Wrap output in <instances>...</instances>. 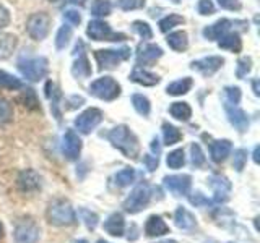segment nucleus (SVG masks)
<instances>
[{"mask_svg": "<svg viewBox=\"0 0 260 243\" xmlns=\"http://www.w3.org/2000/svg\"><path fill=\"white\" fill-rule=\"evenodd\" d=\"M49 2H51V4H59L60 0H49Z\"/></svg>", "mask_w": 260, "mask_h": 243, "instance_id": "60", "label": "nucleus"}, {"mask_svg": "<svg viewBox=\"0 0 260 243\" xmlns=\"http://www.w3.org/2000/svg\"><path fill=\"white\" fill-rule=\"evenodd\" d=\"M254 162L258 164V146H255V149H254Z\"/></svg>", "mask_w": 260, "mask_h": 243, "instance_id": "57", "label": "nucleus"}, {"mask_svg": "<svg viewBox=\"0 0 260 243\" xmlns=\"http://www.w3.org/2000/svg\"><path fill=\"white\" fill-rule=\"evenodd\" d=\"M189 199H190V202H192L195 208H197V206H208V205H211V201L208 198L203 196L200 191H195Z\"/></svg>", "mask_w": 260, "mask_h": 243, "instance_id": "50", "label": "nucleus"}, {"mask_svg": "<svg viewBox=\"0 0 260 243\" xmlns=\"http://www.w3.org/2000/svg\"><path fill=\"white\" fill-rule=\"evenodd\" d=\"M132 29L137 32L138 36L143 37V39H151L153 37V31H151V26L146 21H140L137 20L132 23Z\"/></svg>", "mask_w": 260, "mask_h": 243, "instance_id": "41", "label": "nucleus"}, {"mask_svg": "<svg viewBox=\"0 0 260 243\" xmlns=\"http://www.w3.org/2000/svg\"><path fill=\"white\" fill-rule=\"evenodd\" d=\"M16 185L23 193H35L41 190V175L32 169H24L16 178Z\"/></svg>", "mask_w": 260, "mask_h": 243, "instance_id": "14", "label": "nucleus"}, {"mask_svg": "<svg viewBox=\"0 0 260 243\" xmlns=\"http://www.w3.org/2000/svg\"><path fill=\"white\" fill-rule=\"evenodd\" d=\"M171 2H173V4H176V5H177V4H181V0H171Z\"/></svg>", "mask_w": 260, "mask_h": 243, "instance_id": "61", "label": "nucleus"}, {"mask_svg": "<svg viewBox=\"0 0 260 243\" xmlns=\"http://www.w3.org/2000/svg\"><path fill=\"white\" fill-rule=\"evenodd\" d=\"M135 178H137L135 169H132V167H125V169H122L120 172L116 174V177H114V180H116V185H117V186H128V185H132V183L135 182Z\"/></svg>", "mask_w": 260, "mask_h": 243, "instance_id": "34", "label": "nucleus"}, {"mask_svg": "<svg viewBox=\"0 0 260 243\" xmlns=\"http://www.w3.org/2000/svg\"><path fill=\"white\" fill-rule=\"evenodd\" d=\"M150 199H151L150 185L140 183L138 186H135L132 193L128 194L127 199L124 201V205H122V208H124L130 214H137V213H140V211H143L146 206H148Z\"/></svg>", "mask_w": 260, "mask_h": 243, "instance_id": "6", "label": "nucleus"}, {"mask_svg": "<svg viewBox=\"0 0 260 243\" xmlns=\"http://www.w3.org/2000/svg\"><path fill=\"white\" fill-rule=\"evenodd\" d=\"M210 185L213 188V201L221 205V202L230 199V193H231V182L228 180L224 175H213L210 178Z\"/></svg>", "mask_w": 260, "mask_h": 243, "instance_id": "15", "label": "nucleus"}, {"mask_svg": "<svg viewBox=\"0 0 260 243\" xmlns=\"http://www.w3.org/2000/svg\"><path fill=\"white\" fill-rule=\"evenodd\" d=\"M252 70V59L250 57H241L238 60V68H236V76L239 79L246 78Z\"/></svg>", "mask_w": 260, "mask_h": 243, "instance_id": "42", "label": "nucleus"}, {"mask_svg": "<svg viewBox=\"0 0 260 243\" xmlns=\"http://www.w3.org/2000/svg\"><path fill=\"white\" fill-rule=\"evenodd\" d=\"M218 46L219 49H224V51H230V52H241L242 49V40L241 36L238 32H230L228 31L224 36H221L218 39Z\"/></svg>", "mask_w": 260, "mask_h": 243, "instance_id": "24", "label": "nucleus"}, {"mask_svg": "<svg viewBox=\"0 0 260 243\" xmlns=\"http://www.w3.org/2000/svg\"><path fill=\"white\" fill-rule=\"evenodd\" d=\"M0 88L8 89V91H16V89L23 88V83L20 78H16V76L10 75V73L0 70Z\"/></svg>", "mask_w": 260, "mask_h": 243, "instance_id": "32", "label": "nucleus"}, {"mask_svg": "<svg viewBox=\"0 0 260 243\" xmlns=\"http://www.w3.org/2000/svg\"><path fill=\"white\" fill-rule=\"evenodd\" d=\"M156 243H179L176 240H162V241H156Z\"/></svg>", "mask_w": 260, "mask_h": 243, "instance_id": "58", "label": "nucleus"}, {"mask_svg": "<svg viewBox=\"0 0 260 243\" xmlns=\"http://www.w3.org/2000/svg\"><path fill=\"white\" fill-rule=\"evenodd\" d=\"M117 5L120 10L132 12V10H140V8H143L145 0H117Z\"/></svg>", "mask_w": 260, "mask_h": 243, "instance_id": "46", "label": "nucleus"}, {"mask_svg": "<svg viewBox=\"0 0 260 243\" xmlns=\"http://www.w3.org/2000/svg\"><path fill=\"white\" fill-rule=\"evenodd\" d=\"M75 243H88L86 240H78V241H75Z\"/></svg>", "mask_w": 260, "mask_h": 243, "instance_id": "62", "label": "nucleus"}, {"mask_svg": "<svg viewBox=\"0 0 260 243\" xmlns=\"http://www.w3.org/2000/svg\"><path fill=\"white\" fill-rule=\"evenodd\" d=\"M252 88H254L255 96H258V94H260V89H258V79H254V81H252Z\"/></svg>", "mask_w": 260, "mask_h": 243, "instance_id": "55", "label": "nucleus"}, {"mask_svg": "<svg viewBox=\"0 0 260 243\" xmlns=\"http://www.w3.org/2000/svg\"><path fill=\"white\" fill-rule=\"evenodd\" d=\"M80 216H81V221L85 222V225L88 227V230H94L98 222H100V217H98L96 213H93V211H89L86 208H81L80 211Z\"/></svg>", "mask_w": 260, "mask_h": 243, "instance_id": "39", "label": "nucleus"}, {"mask_svg": "<svg viewBox=\"0 0 260 243\" xmlns=\"http://www.w3.org/2000/svg\"><path fill=\"white\" fill-rule=\"evenodd\" d=\"M72 32L73 31L70 24H63V26L59 28V31H57V34H55V47L59 49V51H62V49L69 46L72 39Z\"/></svg>", "mask_w": 260, "mask_h": 243, "instance_id": "35", "label": "nucleus"}, {"mask_svg": "<svg viewBox=\"0 0 260 243\" xmlns=\"http://www.w3.org/2000/svg\"><path fill=\"white\" fill-rule=\"evenodd\" d=\"M169 113L179 122H189L192 117V109L187 102H173L169 107Z\"/></svg>", "mask_w": 260, "mask_h": 243, "instance_id": "29", "label": "nucleus"}, {"mask_svg": "<svg viewBox=\"0 0 260 243\" xmlns=\"http://www.w3.org/2000/svg\"><path fill=\"white\" fill-rule=\"evenodd\" d=\"M63 20L67 21L70 26H78V24L81 23V15L77 10H65Z\"/></svg>", "mask_w": 260, "mask_h": 243, "instance_id": "49", "label": "nucleus"}, {"mask_svg": "<svg viewBox=\"0 0 260 243\" xmlns=\"http://www.w3.org/2000/svg\"><path fill=\"white\" fill-rule=\"evenodd\" d=\"M162 183L176 196H187L192 188V177L187 174L166 175L162 178Z\"/></svg>", "mask_w": 260, "mask_h": 243, "instance_id": "10", "label": "nucleus"}, {"mask_svg": "<svg viewBox=\"0 0 260 243\" xmlns=\"http://www.w3.org/2000/svg\"><path fill=\"white\" fill-rule=\"evenodd\" d=\"M174 222H176V225L179 227V229L185 230V232L193 230L195 227H197V219H195V216L190 213V211H187L184 206H179L176 209V213H174Z\"/></svg>", "mask_w": 260, "mask_h": 243, "instance_id": "21", "label": "nucleus"}, {"mask_svg": "<svg viewBox=\"0 0 260 243\" xmlns=\"http://www.w3.org/2000/svg\"><path fill=\"white\" fill-rule=\"evenodd\" d=\"M145 233L146 237H162V235L169 233V225L161 216L153 214L145 222Z\"/></svg>", "mask_w": 260, "mask_h": 243, "instance_id": "18", "label": "nucleus"}, {"mask_svg": "<svg viewBox=\"0 0 260 243\" xmlns=\"http://www.w3.org/2000/svg\"><path fill=\"white\" fill-rule=\"evenodd\" d=\"M162 140H165L166 146H173L177 144L182 140V133L177 127L171 125V124H162Z\"/></svg>", "mask_w": 260, "mask_h": 243, "instance_id": "31", "label": "nucleus"}, {"mask_svg": "<svg viewBox=\"0 0 260 243\" xmlns=\"http://www.w3.org/2000/svg\"><path fill=\"white\" fill-rule=\"evenodd\" d=\"M111 10H112V5L109 0H94L91 5V15L98 16V18L111 15Z\"/></svg>", "mask_w": 260, "mask_h": 243, "instance_id": "38", "label": "nucleus"}, {"mask_svg": "<svg viewBox=\"0 0 260 243\" xmlns=\"http://www.w3.org/2000/svg\"><path fill=\"white\" fill-rule=\"evenodd\" d=\"M166 43L171 49H173V51L184 52L187 49V46H189V37H187L185 31H174V32H169L168 34Z\"/></svg>", "mask_w": 260, "mask_h": 243, "instance_id": "26", "label": "nucleus"}, {"mask_svg": "<svg viewBox=\"0 0 260 243\" xmlns=\"http://www.w3.org/2000/svg\"><path fill=\"white\" fill-rule=\"evenodd\" d=\"M72 5H78V7H83L86 4V0H69Z\"/></svg>", "mask_w": 260, "mask_h": 243, "instance_id": "56", "label": "nucleus"}, {"mask_svg": "<svg viewBox=\"0 0 260 243\" xmlns=\"http://www.w3.org/2000/svg\"><path fill=\"white\" fill-rule=\"evenodd\" d=\"M143 164L146 166V169H148L150 172H153V170L158 169L159 159H158V156H150V154H146V156L143 157Z\"/></svg>", "mask_w": 260, "mask_h": 243, "instance_id": "51", "label": "nucleus"}, {"mask_svg": "<svg viewBox=\"0 0 260 243\" xmlns=\"http://www.w3.org/2000/svg\"><path fill=\"white\" fill-rule=\"evenodd\" d=\"M190 154H192V164L193 167H202L203 164H205V154H203L202 148L197 144V143H193L190 146Z\"/></svg>", "mask_w": 260, "mask_h": 243, "instance_id": "44", "label": "nucleus"}, {"mask_svg": "<svg viewBox=\"0 0 260 243\" xmlns=\"http://www.w3.org/2000/svg\"><path fill=\"white\" fill-rule=\"evenodd\" d=\"M103 122V112L96 107H89L85 112H81L80 115L75 118V128L80 133L88 135Z\"/></svg>", "mask_w": 260, "mask_h": 243, "instance_id": "9", "label": "nucleus"}, {"mask_svg": "<svg viewBox=\"0 0 260 243\" xmlns=\"http://www.w3.org/2000/svg\"><path fill=\"white\" fill-rule=\"evenodd\" d=\"M224 94H226V101L228 104H233V105H238L241 102V89L238 86H228L224 89Z\"/></svg>", "mask_w": 260, "mask_h": 243, "instance_id": "47", "label": "nucleus"}, {"mask_svg": "<svg viewBox=\"0 0 260 243\" xmlns=\"http://www.w3.org/2000/svg\"><path fill=\"white\" fill-rule=\"evenodd\" d=\"M184 23V18L181 15H174V13H171V15H168V16H165L162 20H159V29L162 31V32H168V31H171L173 28H176V26H179V24H182Z\"/></svg>", "mask_w": 260, "mask_h": 243, "instance_id": "36", "label": "nucleus"}, {"mask_svg": "<svg viewBox=\"0 0 260 243\" xmlns=\"http://www.w3.org/2000/svg\"><path fill=\"white\" fill-rule=\"evenodd\" d=\"M47 221L57 227H69L77 222V213L65 199H55L47 208Z\"/></svg>", "mask_w": 260, "mask_h": 243, "instance_id": "3", "label": "nucleus"}, {"mask_svg": "<svg viewBox=\"0 0 260 243\" xmlns=\"http://www.w3.org/2000/svg\"><path fill=\"white\" fill-rule=\"evenodd\" d=\"M207 243H216V241H207Z\"/></svg>", "mask_w": 260, "mask_h": 243, "instance_id": "64", "label": "nucleus"}, {"mask_svg": "<svg viewBox=\"0 0 260 243\" xmlns=\"http://www.w3.org/2000/svg\"><path fill=\"white\" fill-rule=\"evenodd\" d=\"M13 118V107L4 97H0V125L8 124Z\"/></svg>", "mask_w": 260, "mask_h": 243, "instance_id": "40", "label": "nucleus"}, {"mask_svg": "<svg viewBox=\"0 0 260 243\" xmlns=\"http://www.w3.org/2000/svg\"><path fill=\"white\" fill-rule=\"evenodd\" d=\"M8 24H10V12H8L7 8L0 4V29L7 28Z\"/></svg>", "mask_w": 260, "mask_h": 243, "instance_id": "52", "label": "nucleus"}, {"mask_svg": "<svg viewBox=\"0 0 260 243\" xmlns=\"http://www.w3.org/2000/svg\"><path fill=\"white\" fill-rule=\"evenodd\" d=\"M16 47V37L13 34H0V60L12 57Z\"/></svg>", "mask_w": 260, "mask_h": 243, "instance_id": "30", "label": "nucleus"}, {"mask_svg": "<svg viewBox=\"0 0 260 243\" xmlns=\"http://www.w3.org/2000/svg\"><path fill=\"white\" fill-rule=\"evenodd\" d=\"M224 59L219 55H210V57H203L200 60H193L190 63V68L202 73L203 76H211L223 67Z\"/></svg>", "mask_w": 260, "mask_h": 243, "instance_id": "13", "label": "nucleus"}, {"mask_svg": "<svg viewBox=\"0 0 260 243\" xmlns=\"http://www.w3.org/2000/svg\"><path fill=\"white\" fill-rule=\"evenodd\" d=\"M21 101H23V105H24V107H28V109H39L38 97H36L35 91H32L31 88L23 89V97H21Z\"/></svg>", "mask_w": 260, "mask_h": 243, "instance_id": "43", "label": "nucleus"}, {"mask_svg": "<svg viewBox=\"0 0 260 243\" xmlns=\"http://www.w3.org/2000/svg\"><path fill=\"white\" fill-rule=\"evenodd\" d=\"M104 230L112 237H122L125 232V221L120 213H112L103 224Z\"/></svg>", "mask_w": 260, "mask_h": 243, "instance_id": "22", "label": "nucleus"}, {"mask_svg": "<svg viewBox=\"0 0 260 243\" xmlns=\"http://www.w3.org/2000/svg\"><path fill=\"white\" fill-rule=\"evenodd\" d=\"M44 91H46V96H47V99L51 101V107L54 110V115L57 117V120H60V112H59V102H60V91H59V88H57L55 83H52V81H47L46 83V88H44Z\"/></svg>", "mask_w": 260, "mask_h": 243, "instance_id": "28", "label": "nucleus"}, {"mask_svg": "<svg viewBox=\"0 0 260 243\" xmlns=\"http://www.w3.org/2000/svg\"><path fill=\"white\" fill-rule=\"evenodd\" d=\"M21 75L29 81H39L49 73V62L46 57H32L23 54L16 62Z\"/></svg>", "mask_w": 260, "mask_h": 243, "instance_id": "2", "label": "nucleus"}, {"mask_svg": "<svg viewBox=\"0 0 260 243\" xmlns=\"http://www.w3.org/2000/svg\"><path fill=\"white\" fill-rule=\"evenodd\" d=\"M41 229L35 221H21L15 227V243H38Z\"/></svg>", "mask_w": 260, "mask_h": 243, "instance_id": "11", "label": "nucleus"}, {"mask_svg": "<svg viewBox=\"0 0 260 243\" xmlns=\"http://www.w3.org/2000/svg\"><path fill=\"white\" fill-rule=\"evenodd\" d=\"M162 57V49L156 44H142L137 51L138 65H151Z\"/></svg>", "mask_w": 260, "mask_h": 243, "instance_id": "17", "label": "nucleus"}, {"mask_svg": "<svg viewBox=\"0 0 260 243\" xmlns=\"http://www.w3.org/2000/svg\"><path fill=\"white\" fill-rule=\"evenodd\" d=\"M231 151H233V143L230 140H215L213 143H210V156L216 164L224 162L228 156L231 154Z\"/></svg>", "mask_w": 260, "mask_h": 243, "instance_id": "19", "label": "nucleus"}, {"mask_svg": "<svg viewBox=\"0 0 260 243\" xmlns=\"http://www.w3.org/2000/svg\"><path fill=\"white\" fill-rule=\"evenodd\" d=\"M132 105L134 109L140 113L143 117H148L150 115V110H151V104L150 99L143 94H134L132 96Z\"/></svg>", "mask_w": 260, "mask_h": 243, "instance_id": "33", "label": "nucleus"}, {"mask_svg": "<svg viewBox=\"0 0 260 243\" xmlns=\"http://www.w3.org/2000/svg\"><path fill=\"white\" fill-rule=\"evenodd\" d=\"M197 10L202 16H208V15H213L215 13V5L211 0H199V5H197Z\"/></svg>", "mask_w": 260, "mask_h": 243, "instance_id": "48", "label": "nucleus"}, {"mask_svg": "<svg viewBox=\"0 0 260 243\" xmlns=\"http://www.w3.org/2000/svg\"><path fill=\"white\" fill-rule=\"evenodd\" d=\"M88 91L101 101H114L120 96V85L112 76H101L89 85Z\"/></svg>", "mask_w": 260, "mask_h": 243, "instance_id": "4", "label": "nucleus"}, {"mask_svg": "<svg viewBox=\"0 0 260 243\" xmlns=\"http://www.w3.org/2000/svg\"><path fill=\"white\" fill-rule=\"evenodd\" d=\"M26 29H28V34L35 40L46 39V36L49 34V29H51V16L44 12L32 13L28 18Z\"/></svg>", "mask_w": 260, "mask_h": 243, "instance_id": "8", "label": "nucleus"}, {"mask_svg": "<svg viewBox=\"0 0 260 243\" xmlns=\"http://www.w3.org/2000/svg\"><path fill=\"white\" fill-rule=\"evenodd\" d=\"M224 109H226L228 118H230L231 125L236 130H238V132H241V133L247 132V128H249V117H247V113L244 112L241 107H238V105H233V104H226Z\"/></svg>", "mask_w": 260, "mask_h": 243, "instance_id": "16", "label": "nucleus"}, {"mask_svg": "<svg viewBox=\"0 0 260 243\" xmlns=\"http://www.w3.org/2000/svg\"><path fill=\"white\" fill-rule=\"evenodd\" d=\"M98 243H109V241H106V240H98Z\"/></svg>", "mask_w": 260, "mask_h": 243, "instance_id": "63", "label": "nucleus"}, {"mask_svg": "<svg viewBox=\"0 0 260 243\" xmlns=\"http://www.w3.org/2000/svg\"><path fill=\"white\" fill-rule=\"evenodd\" d=\"M130 79L140 86H154L159 83L158 75H154V73H151L148 70H143L142 67H137L132 73H130Z\"/></svg>", "mask_w": 260, "mask_h": 243, "instance_id": "23", "label": "nucleus"}, {"mask_svg": "<svg viewBox=\"0 0 260 243\" xmlns=\"http://www.w3.org/2000/svg\"><path fill=\"white\" fill-rule=\"evenodd\" d=\"M151 149H153V152H156V156L161 152V146H159V141L156 140V138L151 141Z\"/></svg>", "mask_w": 260, "mask_h": 243, "instance_id": "54", "label": "nucleus"}, {"mask_svg": "<svg viewBox=\"0 0 260 243\" xmlns=\"http://www.w3.org/2000/svg\"><path fill=\"white\" fill-rule=\"evenodd\" d=\"M192 85H193V81L192 78L189 76H185L182 79H177V81H173L171 85H168L166 88V93L169 96H182V94H187L192 89Z\"/></svg>", "mask_w": 260, "mask_h": 243, "instance_id": "27", "label": "nucleus"}, {"mask_svg": "<svg viewBox=\"0 0 260 243\" xmlns=\"http://www.w3.org/2000/svg\"><path fill=\"white\" fill-rule=\"evenodd\" d=\"M81 148H83V143H81L80 136L73 130H67L62 138V152L65 159L77 160L80 157Z\"/></svg>", "mask_w": 260, "mask_h": 243, "instance_id": "12", "label": "nucleus"}, {"mask_svg": "<svg viewBox=\"0 0 260 243\" xmlns=\"http://www.w3.org/2000/svg\"><path fill=\"white\" fill-rule=\"evenodd\" d=\"M166 164L169 169H181L185 164V156H184V149H174L168 154L166 157Z\"/></svg>", "mask_w": 260, "mask_h": 243, "instance_id": "37", "label": "nucleus"}, {"mask_svg": "<svg viewBox=\"0 0 260 243\" xmlns=\"http://www.w3.org/2000/svg\"><path fill=\"white\" fill-rule=\"evenodd\" d=\"M218 4L221 8H224V10H239L241 8V4L239 0H218Z\"/></svg>", "mask_w": 260, "mask_h": 243, "instance_id": "53", "label": "nucleus"}, {"mask_svg": "<svg viewBox=\"0 0 260 243\" xmlns=\"http://www.w3.org/2000/svg\"><path fill=\"white\" fill-rule=\"evenodd\" d=\"M130 49L122 47V49H100L94 52V59L100 65L101 70H111L119 67V63L125 62L130 59Z\"/></svg>", "mask_w": 260, "mask_h": 243, "instance_id": "5", "label": "nucleus"}, {"mask_svg": "<svg viewBox=\"0 0 260 243\" xmlns=\"http://www.w3.org/2000/svg\"><path fill=\"white\" fill-rule=\"evenodd\" d=\"M4 237V225H2V222H0V238Z\"/></svg>", "mask_w": 260, "mask_h": 243, "instance_id": "59", "label": "nucleus"}, {"mask_svg": "<svg viewBox=\"0 0 260 243\" xmlns=\"http://www.w3.org/2000/svg\"><path fill=\"white\" fill-rule=\"evenodd\" d=\"M247 164V151L246 149H236L234 151V160H233V166L238 172H242L244 167Z\"/></svg>", "mask_w": 260, "mask_h": 243, "instance_id": "45", "label": "nucleus"}, {"mask_svg": "<svg viewBox=\"0 0 260 243\" xmlns=\"http://www.w3.org/2000/svg\"><path fill=\"white\" fill-rule=\"evenodd\" d=\"M86 34L89 39L93 40H125L127 36L124 32H114L111 26L103 20H93L88 23L86 28Z\"/></svg>", "mask_w": 260, "mask_h": 243, "instance_id": "7", "label": "nucleus"}, {"mask_svg": "<svg viewBox=\"0 0 260 243\" xmlns=\"http://www.w3.org/2000/svg\"><path fill=\"white\" fill-rule=\"evenodd\" d=\"M91 65H89V60L85 52L78 54V59L73 62L72 65V73L75 78H88L91 76Z\"/></svg>", "mask_w": 260, "mask_h": 243, "instance_id": "25", "label": "nucleus"}, {"mask_svg": "<svg viewBox=\"0 0 260 243\" xmlns=\"http://www.w3.org/2000/svg\"><path fill=\"white\" fill-rule=\"evenodd\" d=\"M233 26V21L231 20H218L216 23L210 24L205 29H203V37L208 39V40H218L221 36H224L228 31L231 29Z\"/></svg>", "mask_w": 260, "mask_h": 243, "instance_id": "20", "label": "nucleus"}, {"mask_svg": "<svg viewBox=\"0 0 260 243\" xmlns=\"http://www.w3.org/2000/svg\"><path fill=\"white\" fill-rule=\"evenodd\" d=\"M108 140L116 149H119L125 157L137 159L140 154V144H138L137 136L130 132L127 125H117L108 133Z\"/></svg>", "mask_w": 260, "mask_h": 243, "instance_id": "1", "label": "nucleus"}]
</instances>
